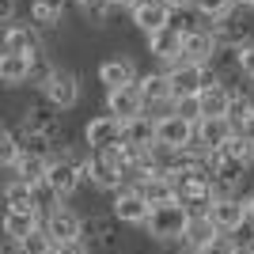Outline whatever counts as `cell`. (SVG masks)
Returning a JSON list of instances; mask_svg holds the SVG:
<instances>
[{"label": "cell", "instance_id": "cell-1", "mask_svg": "<svg viewBox=\"0 0 254 254\" xmlns=\"http://www.w3.org/2000/svg\"><path fill=\"white\" fill-rule=\"evenodd\" d=\"M171 186H175V201L186 212H205L212 205V197H216V186L205 175V167L197 159H190L186 152H182V167L171 175Z\"/></svg>", "mask_w": 254, "mask_h": 254}, {"label": "cell", "instance_id": "cell-2", "mask_svg": "<svg viewBox=\"0 0 254 254\" xmlns=\"http://www.w3.org/2000/svg\"><path fill=\"white\" fill-rule=\"evenodd\" d=\"M80 179H87L91 186H99V190L118 193L122 186H126V175H122V144L99 148L87 159H80Z\"/></svg>", "mask_w": 254, "mask_h": 254}, {"label": "cell", "instance_id": "cell-3", "mask_svg": "<svg viewBox=\"0 0 254 254\" xmlns=\"http://www.w3.org/2000/svg\"><path fill=\"white\" fill-rule=\"evenodd\" d=\"M186 216L190 212L182 209L179 201H167V205H152L148 209V220L140 224L152 239L159 243H171V239H182V228H186Z\"/></svg>", "mask_w": 254, "mask_h": 254}, {"label": "cell", "instance_id": "cell-4", "mask_svg": "<svg viewBox=\"0 0 254 254\" xmlns=\"http://www.w3.org/2000/svg\"><path fill=\"white\" fill-rule=\"evenodd\" d=\"M163 76H167V95H171V103H179V99H193L205 87V80H209L205 64H190V61H175Z\"/></svg>", "mask_w": 254, "mask_h": 254}, {"label": "cell", "instance_id": "cell-5", "mask_svg": "<svg viewBox=\"0 0 254 254\" xmlns=\"http://www.w3.org/2000/svg\"><path fill=\"white\" fill-rule=\"evenodd\" d=\"M42 95H46V103H50V106L68 110V106H76V99H80V80H76L68 68H46Z\"/></svg>", "mask_w": 254, "mask_h": 254}, {"label": "cell", "instance_id": "cell-6", "mask_svg": "<svg viewBox=\"0 0 254 254\" xmlns=\"http://www.w3.org/2000/svg\"><path fill=\"white\" fill-rule=\"evenodd\" d=\"M205 216H209V224L216 228L220 235H235L239 228L247 224V209H243V197H212V205L205 209Z\"/></svg>", "mask_w": 254, "mask_h": 254}, {"label": "cell", "instance_id": "cell-7", "mask_svg": "<svg viewBox=\"0 0 254 254\" xmlns=\"http://www.w3.org/2000/svg\"><path fill=\"white\" fill-rule=\"evenodd\" d=\"M46 186H50L57 197H68V193H76V186H80V159H72V156H57V159H50L46 163Z\"/></svg>", "mask_w": 254, "mask_h": 254}, {"label": "cell", "instance_id": "cell-8", "mask_svg": "<svg viewBox=\"0 0 254 254\" xmlns=\"http://www.w3.org/2000/svg\"><path fill=\"white\" fill-rule=\"evenodd\" d=\"M42 232L50 235V243H72V239H80L84 235V220L76 216L68 205H57L53 212H46L42 216Z\"/></svg>", "mask_w": 254, "mask_h": 254}, {"label": "cell", "instance_id": "cell-9", "mask_svg": "<svg viewBox=\"0 0 254 254\" xmlns=\"http://www.w3.org/2000/svg\"><path fill=\"white\" fill-rule=\"evenodd\" d=\"M190 140H193V126H190V122H182L179 114H163V118H156V144H159V148L182 152Z\"/></svg>", "mask_w": 254, "mask_h": 254}, {"label": "cell", "instance_id": "cell-10", "mask_svg": "<svg viewBox=\"0 0 254 254\" xmlns=\"http://www.w3.org/2000/svg\"><path fill=\"white\" fill-rule=\"evenodd\" d=\"M84 140L91 144V152L99 148H114V144H122V122H118L114 114H99L91 118L84 126Z\"/></svg>", "mask_w": 254, "mask_h": 254}, {"label": "cell", "instance_id": "cell-11", "mask_svg": "<svg viewBox=\"0 0 254 254\" xmlns=\"http://www.w3.org/2000/svg\"><path fill=\"white\" fill-rule=\"evenodd\" d=\"M232 133H235V126L228 118H201V122H193V144H201L205 152L224 148Z\"/></svg>", "mask_w": 254, "mask_h": 254}, {"label": "cell", "instance_id": "cell-12", "mask_svg": "<svg viewBox=\"0 0 254 254\" xmlns=\"http://www.w3.org/2000/svg\"><path fill=\"white\" fill-rule=\"evenodd\" d=\"M197 114L201 118H228V99H232V87H224L220 80H205V87L197 91Z\"/></svg>", "mask_w": 254, "mask_h": 254}, {"label": "cell", "instance_id": "cell-13", "mask_svg": "<svg viewBox=\"0 0 254 254\" xmlns=\"http://www.w3.org/2000/svg\"><path fill=\"white\" fill-rule=\"evenodd\" d=\"M148 53L156 57V61H182V31H175V23H167V27H159V31L148 34Z\"/></svg>", "mask_w": 254, "mask_h": 254}, {"label": "cell", "instance_id": "cell-14", "mask_svg": "<svg viewBox=\"0 0 254 254\" xmlns=\"http://www.w3.org/2000/svg\"><path fill=\"white\" fill-rule=\"evenodd\" d=\"M4 53H19V57H31L38 61L42 57V42H38V31L27 27V23H15L4 31Z\"/></svg>", "mask_w": 254, "mask_h": 254}, {"label": "cell", "instance_id": "cell-15", "mask_svg": "<svg viewBox=\"0 0 254 254\" xmlns=\"http://www.w3.org/2000/svg\"><path fill=\"white\" fill-rule=\"evenodd\" d=\"M122 144H126V148H137V152H148L152 144H156V118L140 114V118L122 122Z\"/></svg>", "mask_w": 254, "mask_h": 254}, {"label": "cell", "instance_id": "cell-16", "mask_svg": "<svg viewBox=\"0 0 254 254\" xmlns=\"http://www.w3.org/2000/svg\"><path fill=\"white\" fill-rule=\"evenodd\" d=\"M106 114H114L118 122H129V118H140L144 114V99L137 95V87H114L106 91Z\"/></svg>", "mask_w": 254, "mask_h": 254}, {"label": "cell", "instance_id": "cell-17", "mask_svg": "<svg viewBox=\"0 0 254 254\" xmlns=\"http://www.w3.org/2000/svg\"><path fill=\"white\" fill-rule=\"evenodd\" d=\"M114 220H122V224H144L148 220V205L137 193V186H122L114 193Z\"/></svg>", "mask_w": 254, "mask_h": 254}, {"label": "cell", "instance_id": "cell-18", "mask_svg": "<svg viewBox=\"0 0 254 254\" xmlns=\"http://www.w3.org/2000/svg\"><path fill=\"white\" fill-rule=\"evenodd\" d=\"M212 53H216V34H209V31H186L182 34V61L209 64Z\"/></svg>", "mask_w": 254, "mask_h": 254}, {"label": "cell", "instance_id": "cell-19", "mask_svg": "<svg viewBox=\"0 0 254 254\" xmlns=\"http://www.w3.org/2000/svg\"><path fill=\"white\" fill-rule=\"evenodd\" d=\"M99 84H106V91L137 84V64L129 61V57H110V61L99 64Z\"/></svg>", "mask_w": 254, "mask_h": 254}, {"label": "cell", "instance_id": "cell-20", "mask_svg": "<svg viewBox=\"0 0 254 254\" xmlns=\"http://www.w3.org/2000/svg\"><path fill=\"white\" fill-rule=\"evenodd\" d=\"M129 11H133V23H137L144 34H152V31H159V27L171 23V11L163 8V0H137Z\"/></svg>", "mask_w": 254, "mask_h": 254}, {"label": "cell", "instance_id": "cell-21", "mask_svg": "<svg viewBox=\"0 0 254 254\" xmlns=\"http://www.w3.org/2000/svg\"><path fill=\"white\" fill-rule=\"evenodd\" d=\"M31 68H34L31 57H19V53H4L0 50V84L4 87L27 84V80H31Z\"/></svg>", "mask_w": 254, "mask_h": 254}, {"label": "cell", "instance_id": "cell-22", "mask_svg": "<svg viewBox=\"0 0 254 254\" xmlns=\"http://www.w3.org/2000/svg\"><path fill=\"white\" fill-rule=\"evenodd\" d=\"M137 95L144 99V110L148 106H167L171 95H167V76L163 72H148V76H137Z\"/></svg>", "mask_w": 254, "mask_h": 254}, {"label": "cell", "instance_id": "cell-23", "mask_svg": "<svg viewBox=\"0 0 254 254\" xmlns=\"http://www.w3.org/2000/svg\"><path fill=\"white\" fill-rule=\"evenodd\" d=\"M137 193L144 197V205H167V201H175V186H171V179L167 175H148V179H140L137 182Z\"/></svg>", "mask_w": 254, "mask_h": 254}, {"label": "cell", "instance_id": "cell-24", "mask_svg": "<svg viewBox=\"0 0 254 254\" xmlns=\"http://www.w3.org/2000/svg\"><path fill=\"white\" fill-rule=\"evenodd\" d=\"M216 235H220V232L209 224L205 212H190V216H186V228H182V243H186V247H197V251H201V247L212 243Z\"/></svg>", "mask_w": 254, "mask_h": 254}, {"label": "cell", "instance_id": "cell-25", "mask_svg": "<svg viewBox=\"0 0 254 254\" xmlns=\"http://www.w3.org/2000/svg\"><path fill=\"white\" fill-rule=\"evenodd\" d=\"M46 163H50V159L38 156V152H19V159L11 163V171H15V179H19V182L34 186V182L46 179Z\"/></svg>", "mask_w": 254, "mask_h": 254}, {"label": "cell", "instance_id": "cell-26", "mask_svg": "<svg viewBox=\"0 0 254 254\" xmlns=\"http://www.w3.org/2000/svg\"><path fill=\"white\" fill-rule=\"evenodd\" d=\"M42 224V216H34V212H4V220H0V228H4V235H8L11 243H19L23 235H31L34 228Z\"/></svg>", "mask_w": 254, "mask_h": 254}, {"label": "cell", "instance_id": "cell-27", "mask_svg": "<svg viewBox=\"0 0 254 254\" xmlns=\"http://www.w3.org/2000/svg\"><path fill=\"white\" fill-rule=\"evenodd\" d=\"M61 15H64V0H31L34 31H38V27H57Z\"/></svg>", "mask_w": 254, "mask_h": 254}, {"label": "cell", "instance_id": "cell-28", "mask_svg": "<svg viewBox=\"0 0 254 254\" xmlns=\"http://www.w3.org/2000/svg\"><path fill=\"white\" fill-rule=\"evenodd\" d=\"M216 152H220L228 163H235V167H247V163L254 159V144H251L247 137H239V133H232V137H228V144H224V148H216Z\"/></svg>", "mask_w": 254, "mask_h": 254}, {"label": "cell", "instance_id": "cell-29", "mask_svg": "<svg viewBox=\"0 0 254 254\" xmlns=\"http://www.w3.org/2000/svg\"><path fill=\"white\" fill-rule=\"evenodd\" d=\"M251 114H254V87L251 91H232V99H228V122L239 129Z\"/></svg>", "mask_w": 254, "mask_h": 254}, {"label": "cell", "instance_id": "cell-30", "mask_svg": "<svg viewBox=\"0 0 254 254\" xmlns=\"http://www.w3.org/2000/svg\"><path fill=\"white\" fill-rule=\"evenodd\" d=\"M4 205H8L11 212H34L31 209V186L19 182V179H11L8 186H4ZM34 216H38V212H34Z\"/></svg>", "mask_w": 254, "mask_h": 254}, {"label": "cell", "instance_id": "cell-31", "mask_svg": "<svg viewBox=\"0 0 254 254\" xmlns=\"http://www.w3.org/2000/svg\"><path fill=\"white\" fill-rule=\"evenodd\" d=\"M19 251H23V254H50V251H53L50 235L42 232V224H38L31 235H23V239H19Z\"/></svg>", "mask_w": 254, "mask_h": 254}, {"label": "cell", "instance_id": "cell-32", "mask_svg": "<svg viewBox=\"0 0 254 254\" xmlns=\"http://www.w3.org/2000/svg\"><path fill=\"white\" fill-rule=\"evenodd\" d=\"M19 137L11 133V129H0V167H11L15 159H19Z\"/></svg>", "mask_w": 254, "mask_h": 254}, {"label": "cell", "instance_id": "cell-33", "mask_svg": "<svg viewBox=\"0 0 254 254\" xmlns=\"http://www.w3.org/2000/svg\"><path fill=\"white\" fill-rule=\"evenodd\" d=\"M232 4L235 0H193V8L201 11L205 19H224V15L232 11Z\"/></svg>", "mask_w": 254, "mask_h": 254}, {"label": "cell", "instance_id": "cell-34", "mask_svg": "<svg viewBox=\"0 0 254 254\" xmlns=\"http://www.w3.org/2000/svg\"><path fill=\"white\" fill-rule=\"evenodd\" d=\"M235 68L247 76V80H254V46H235Z\"/></svg>", "mask_w": 254, "mask_h": 254}, {"label": "cell", "instance_id": "cell-35", "mask_svg": "<svg viewBox=\"0 0 254 254\" xmlns=\"http://www.w3.org/2000/svg\"><path fill=\"white\" fill-rule=\"evenodd\" d=\"M171 106H175L171 114H179L182 122H190V126H193V122H201V114H197V99H179V103H171Z\"/></svg>", "mask_w": 254, "mask_h": 254}, {"label": "cell", "instance_id": "cell-36", "mask_svg": "<svg viewBox=\"0 0 254 254\" xmlns=\"http://www.w3.org/2000/svg\"><path fill=\"white\" fill-rule=\"evenodd\" d=\"M235 251H239V247H235L232 235H216L212 243H205V247H201V254H235Z\"/></svg>", "mask_w": 254, "mask_h": 254}, {"label": "cell", "instance_id": "cell-37", "mask_svg": "<svg viewBox=\"0 0 254 254\" xmlns=\"http://www.w3.org/2000/svg\"><path fill=\"white\" fill-rule=\"evenodd\" d=\"M53 254H91V251H87L84 239H72V243H57V247H53Z\"/></svg>", "mask_w": 254, "mask_h": 254}, {"label": "cell", "instance_id": "cell-38", "mask_svg": "<svg viewBox=\"0 0 254 254\" xmlns=\"http://www.w3.org/2000/svg\"><path fill=\"white\" fill-rule=\"evenodd\" d=\"M76 4H80L84 11H95V15H106V11H110V8H106V0H76Z\"/></svg>", "mask_w": 254, "mask_h": 254}, {"label": "cell", "instance_id": "cell-39", "mask_svg": "<svg viewBox=\"0 0 254 254\" xmlns=\"http://www.w3.org/2000/svg\"><path fill=\"white\" fill-rule=\"evenodd\" d=\"M235 133H239V137H247V140H251V144H254V114L247 118V122H243V126H239V129H235Z\"/></svg>", "mask_w": 254, "mask_h": 254}, {"label": "cell", "instance_id": "cell-40", "mask_svg": "<svg viewBox=\"0 0 254 254\" xmlns=\"http://www.w3.org/2000/svg\"><path fill=\"white\" fill-rule=\"evenodd\" d=\"M163 8L167 11H186V8H193V0H163Z\"/></svg>", "mask_w": 254, "mask_h": 254}, {"label": "cell", "instance_id": "cell-41", "mask_svg": "<svg viewBox=\"0 0 254 254\" xmlns=\"http://www.w3.org/2000/svg\"><path fill=\"white\" fill-rule=\"evenodd\" d=\"M0 254H23V251H19V243H11V239H4V243H0Z\"/></svg>", "mask_w": 254, "mask_h": 254}, {"label": "cell", "instance_id": "cell-42", "mask_svg": "<svg viewBox=\"0 0 254 254\" xmlns=\"http://www.w3.org/2000/svg\"><path fill=\"white\" fill-rule=\"evenodd\" d=\"M133 4H137V0H106V8L114 11V8H133Z\"/></svg>", "mask_w": 254, "mask_h": 254}, {"label": "cell", "instance_id": "cell-43", "mask_svg": "<svg viewBox=\"0 0 254 254\" xmlns=\"http://www.w3.org/2000/svg\"><path fill=\"white\" fill-rule=\"evenodd\" d=\"M243 209H247V224H254V193L243 201Z\"/></svg>", "mask_w": 254, "mask_h": 254}, {"label": "cell", "instance_id": "cell-44", "mask_svg": "<svg viewBox=\"0 0 254 254\" xmlns=\"http://www.w3.org/2000/svg\"><path fill=\"white\" fill-rule=\"evenodd\" d=\"M179 254H201V251H197V247H186V251H179Z\"/></svg>", "mask_w": 254, "mask_h": 254}, {"label": "cell", "instance_id": "cell-45", "mask_svg": "<svg viewBox=\"0 0 254 254\" xmlns=\"http://www.w3.org/2000/svg\"><path fill=\"white\" fill-rule=\"evenodd\" d=\"M235 4H247V8H254V0H235Z\"/></svg>", "mask_w": 254, "mask_h": 254}, {"label": "cell", "instance_id": "cell-46", "mask_svg": "<svg viewBox=\"0 0 254 254\" xmlns=\"http://www.w3.org/2000/svg\"><path fill=\"white\" fill-rule=\"evenodd\" d=\"M235 254H247V251H235Z\"/></svg>", "mask_w": 254, "mask_h": 254}, {"label": "cell", "instance_id": "cell-47", "mask_svg": "<svg viewBox=\"0 0 254 254\" xmlns=\"http://www.w3.org/2000/svg\"><path fill=\"white\" fill-rule=\"evenodd\" d=\"M50 254H53V251H50Z\"/></svg>", "mask_w": 254, "mask_h": 254}]
</instances>
